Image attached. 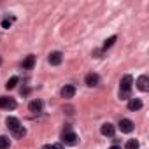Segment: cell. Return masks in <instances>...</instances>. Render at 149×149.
I'll use <instances>...</instances> for the list:
<instances>
[{
	"label": "cell",
	"instance_id": "23",
	"mask_svg": "<svg viewBox=\"0 0 149 149\" xmlns=\"http://www.w3.org/2000/svg\"><path fill=\"white\" fill-rule=\"evenodd\" d=\"M0 63H2V60H0Z\"/></svg>",
	"mask_w": 149,
	"mask_h": 149
},
{
	"label": "cell",
	"instance_id": "14",
	"mask_svg": "<svg viewBox=\"0 0 149 149\" xmlns=\"http://www.w3.org/2000/svg\"><path fill=\"white\" fill-rule=\"evenodd\" d=\"M18 81H19V79H18V76H13V77H11L7 83H6V88H7V90H13V88H16Z\"/></svg>",
	"mask_w": 149,
	"mask_h": 149
},
{
	"label": "cell",
	"instance_id": "4",
	"mask_svg": "<svg viewBox=\"0 0 149 149\" xmlns=\"http://www.w3.org/2000/svg\"><path fill=\"white\" fill-rule=\"evenodd\" d=\"M137 88L140 91H147L149 90V79H147V76H140L137 79Z\"/></svg>",
	"mask_w": 149,
	"mask_h": 149
},
{
	"label": "cell",
	"instance_id": "11",
	"mask_svg": "<svg viewBox=\"0 0 149 149\" xmlns=\"http://www.w3.org/2000/svg\"><path fill=\"white\" fill-rule=\"evenodd\" d=\"M98 81H100V79H98L97 74H88V76H86V84H88V86H91V88H93V86H97V84H98Z\"/></svg>",
	"mask_w": 149,
	"mask_h": 149
},
{
	"label": "cell",
	"instance_id": "10",
	"mask_svg": "<svg viewBox=\"0 0 149 149\" xmlns=\"http://www.w3.org/2000/svg\"><path fill=\"white\" fill-rule=\"evenodd\" d=\"M49 63H51V65H60V63H61V53H58V51L51 53V54H49Z\"/></svg>",
	"mask_w": 149,
	"mask_h": 149
},
{
	"label": "cell",
	"instance_id": "21",
	"mask_svg": "<svg viewBox=\"0 0 149 149\" xmlns=\"http://www.w3.org/2000/svg\"><path fill=\"white\" fill-rule=\"evenodd\" d=\"M42 149H53V146H44Z\"/></svg>",
	"mask_w": 149,
	"mask_h": 149
},
{
	"label": "cell",
	"instance_id": "19",
	"mask_svg": "<svg viewBox=\"0 0 149 149\" xmlns=\"http://www.w3.org/2000/svg\"><path fill=\"white\" fill-rule=\"evenodd\" d=\"M13 23H14V18H6V19L2 21V26H4V28H9Z\"/></svg>",
	"mask_w": 149,
	"mask_h": 149
},
{
	"label": "cell",
	"instance_id": "18",
	"mask_svg": "<svg viewBox=\"0 0 149 149\" xmlns=\"http://www.w3.org/2000/svg\"><path fill=\"white\" fill-rule=\"evenodd\" d=\"M126 149H139V142H137L135 139L128 140V142H126Z\"/></svg>",
	"mask_w": 149,
	"mask_h": 149
},
{
	"label": "cell",
	"instance_id": "16",
	"mask_svg": "<svg viewBox=\"0 0 149 149\" xmlns=\"http://www.w3.org/2000/svg\"><path fill=\"white\" fill-rule=\"evenodd\" d=\"M13 133H14V137H18V139H23V137L26 135V130H25L23 126H18V128H16Z\"/></svg>",
	"mask_w": 149,
	"mask_h": 149
},
{
	"label": "cell",
	"instance_id": "17",
	"mask_svg": "<svg viewBox=\"0 0 149 149\" xmlns=\"http://www.w3.org/2000/svg\"><path fill=\"white\" fill-rule=\"evenodd\" d=\"M114 42H116V35H112V37H109V39H105V42H104V49L111 47V46H112Z\"/></svg>",
	"mask_w": 149,
	"mask_h": 149
},
{
	"label": "cell",
	"instance_id": "3",
	"mask_svg": "<svg viewBox=\"0 0 149 149\" xmlns=\"http://www.w3.org/2000/svg\"><path fill=\"white\" fill-rule=\"evenodd\" d=\"M132 84H133V77L128 74V76H125L121 79V91H130L132 90Z\"/></svg>",
	"mask_w": 149,
	"mask_h": 149
},
{
	"label": "cell",
	"instance_id": "12",
	"mask_svg": "<svg viewBox=\"0 0 149 149\" xmlns=\"http://www.w3.org/2000/svg\"><path fill=\"white\" fill-rule=\"evenodd\" d=\"M128 109L130 111H139V109H142V102L139 98H133V100L128 102Z\"/></svg>",
	"mask_w": 149,
	"mask_h": 149
},
{
	"label": "cell",
	"instance_id": "20",
	"mask_svg": "<svg viewBox=\"0 0 149 149\" xmlns=\"http://www.w3.org/2000/svg\"><path fill=\"white\" fill-rule=\"evenodd\" d=\"M53 149H63V146H61V144H54Z\"/></svg>",
	"mask_w": 149,
	"mask_h": 149
},
{
	"label": "cell",
	"instance_id": "7",
	"mask_svg": "<svg viewBox=\"0 0 149 149\" xmlns=\"http://www.w3.org/2000/svg\"><path fill=\"white\" fill-rule=\"evenodd\" d=\"M74 95H76V88H74L72 84L63 86V90H61V97H63V98H72Z\"/></svg>",
	"mask_w": 149,
	"mask_h": 149
},
{
	"label": "cell",
	"instance_id": "1",
	"mask_svg": "<svg viewBox=\"0 0 149 149\" xmlns=\"http://www.w3.org/2000/svg\"><path fill=\"white\" fill-rule=\"evenodd\" d=\"M63 142H65L67 146H76V144H77V135L72 133L70 130H65V132H63Z\"/></svg>",
	"mask_w": 149,
	"mask_h": 149
},
{
	"label": "cell",
	"instance_id": "22",
	"mask_svg": "<svg viewBox=\"0 0 149 149\" xmlns=\"http://www.w3.org/2000/svg\"><path fill=\"white\" fill-rule=\"evenodd\" d=\"M111 149H121V147H119V146H112Z\"/></svg>",
	"mask_w": 149,
	"mask_h": 149
},
{
	"label": "cell",
	"instance_id": "6",
	"mask_svg": "<svg viewBox=\"0 0 149 149\" xmlns=\"http://www.w3.org/2000/svg\"><path fill=\"white\" fill-rule=\"evenodd\" d=\"M119 128H121V132L130 133V132H133V123L130 119H121L119 121Z\"/></svg>",
	"mask_w": 149,
	"mask_h": 149
},
{
	"label": "cell",
	"instance_id": "5",
	"mask_svg": "<svg viewBox=\"0 0 149 149\" xmlns=\"http://www.w3.org/2000/svg\"><path fill=\"white\" fill-rule=\"evenodd\" d=\"M100 132H102V135H105V137H112L114 132H116V128H114V125H111V123H104L102 128H100Z\"/></svg>",
	"mask_w": 149,
	"mask_h": 149
},
{
	"label": "cell",
	"instance_id": "2",
	"mask_svg": "<svg viewBox=\"0 0 149 149\" xmlns=\"http://www.w3.org/2000/svg\"><path fill=\"white\" fill-rule=\"evenodd\" d=\"M0 107H2V109H16V102L13 100V98H6V97H0Z\"/></svg>",
	"mask_w": 149,
	"mask_h": 149
},
{
	"label": "cell",
	"instance_id": "8",
	"mask_svg": "<svg viewBox=\"0 0 149 149\" xmlns=\"http://www.w3.org/2000/svg\"><path fill=\"white\" fill-rule=\"evenodd\" d=\"M6 125H7V128H9V130H13V132H14L18 126H21V125H19V119H18V118H14V116H9V118L6 119Z\"/></svg>",
	"mask_w": 149,
	"mask_h": 149
},
{
	"label": "cell",
	"instance_id": "15",
	"mask_svg": "<svg viewBox=\"0 0 149 149\" xmlns=\"http://www.w3.org/2000/svg\"><path fill=\"white\" fill-rule=\"evenodd\" d=\"M9 144H11L9 137H6V135H0V149H7V147H9Z\"/></svg>",
	"mask_w": 149,
	"mask_h": 149
},
{
	"label": "cell",
	"instance_id": "13",
	"mask_svg": "<svg viewBox=\"0 0 149 149\" xmlns=\"http://www.w3.org/2000/svg\"><path fill=\"white\" fill-rule=\"evenodd\" d=\"M33 63H35V56H33V54H30V56H26V58H25V61H23V68H32V67H33Z\"/></svg>",
	"mask_w": 149,
	"mask_h": 149
},
{
	"label": "cell",
	"instance_id": "9",
	"mask_svg": "<svg viewBox=\"0 0 149 149\" xmlns=\"http://www.w3.org/2000/svg\"><path fill=\"white\" fill-rule=\"evenodd\" d=\"M28 109H30V112H40L42 111V102L40 100H32L30 102V105H28Z\"/></svg>",
	"mask_w": 149,
	"mask_h": 149
}]
</instances>
